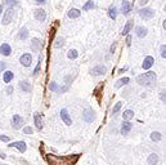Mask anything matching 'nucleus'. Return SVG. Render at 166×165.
<instances>
[{"mask_svg": "<svg viewBox=\"0 0 166 165\" xmlns=\"http://www.w3.org/2000/svg\"><path fill=\"white\" fill-rule=\"evenodd\" d=\"M79 159V155H75L73 157L71 156H55V155H52L49 153L48 155V161L52 165H73Z\"/></svg>", "mask_w": 166, "mask_h": 165, "instance_id": "f257e3e1", "label": "nucleus"}, {"mask_svg": "<svg viewBox=\"0 0 166 165\" xmlns=\"http://www.w3.org/2000/svg\"><path fill=\"white\" fill-rule=\"evenodd\" d=\"M156 80H157V76L155 72H146V73H142L137 78V81L139 85H143V86H155L156 84Z\"/></svg>", "mask_w": 166, "mask_h": 165, "instance_id": "f03ea898", "label": "nucleus"}, {"mask_svg": "<svg viewBox=\"0 0 166 165\" xmlns=\"http://www.w3.org/2000/svg\"><path fill=\"white\" fill-rule=\"evenodd\" d=\"M139 16L144 19H151L155 16V10H152L151 8H143L139 10Z\"/></svg>", "mask_w": 166, "mask_h": 165, "instance_id": "7ed1b4c3", "label": "nucleus"}, {"mask_svg": "<svg viewBox=\"0 0 166 165\" xmlns=\"http://www.w3.org/2000/svg\"><path fill=\"white\" fill-rule=\"evenodd\" d=\"M14 14H16L14 9L8 8V10H6L4 14V18H3V24H8L9 22H12L13 18H14Z\"/></svg>", "mask_w": 166, "mask_h": 165, "instance_id": "20e7f679", "label": "nucleus"}, {"mask_svg": "<svg viewBox=\"0 0 166 165\" xmlns=\"http://www.w3.org/2000/svg\"><path fill=\"white\" fill-rule=\"evenodd\" d=\"M83 117H84V120H85L86 122H91V121L95 120V114H94L93 110L86 108V110L84 111V114H83Z\"/></svg>", "mask_w": 166, "mask_h": 165, "instance_id": "39448f33", "label": "nucleus"}, {"mask_svg": "<svg viewBox=\"0 0 166 165\" xmlns=\"http://www.w3.org/2000/svg\"><path fill=\"white\" fill-rule=\"evenodd\" d=\"M19 62L22 63V66H24V67H29V66H31V63H32V57H31L30 53H26L19 58Z\"/></svg>", "mask_w": 166, "mask_h": 165, "instance_id": "423d86ee", "label": "nucleus"}, {"mask_svg": "<svg viewBox=\"0 0 166 165\" xmlns=\"http://www.w3.org/2000/svg\"><path fill=\"white\" fill-rule=\"evenodd\" d=\"M35 18H36V21H39V22H44L45 18H47V13H45L44 9H36L34 13Z\"/></svg>", "mask_w": 166, "mask_h": 165, "instance_id": "0eeeda50", "label": "nucleus"}, {"mask_svg": "<svg viewBox=\"0 0 166 165\" xmlns=\"http://www.w3.org/2000/svg\"><path fill=\"white\" fill-rule=\"evenodd\" d=\"M12 124H13V128L14 129H19L21 126L23 125V119L19 116V115H14L12 117Z\"/></svg>", "mask_w": 166, "mask_h": 165, "instance_id": "6e6552de", "label": "nucleus"}, {"mask_svg": "<svg viewBox=\"0 0 166 165\" xmlns=\"http://www.w3.org/2000/svg\"><path fill=\"white\" fill-rule=\"evenodd\" d=\"M121 9H122V14L128 16L130 13V10H132V4L128 1V0H122L121 3Z\"/></svg>", "mask_w": 166, "mask_h": 165, "instance_id": "1a4fd4ad", "label": "nucleus"}, {"mask_svg": "<svg viewBox=\"0 0 166 165\" xmlns=\"http://www.w3.org/2000/svg\"><path fill=\"white\" fill-rule=\"evenodd\" d=\"M106 71H107V67H106V66H97V67L91 68V75H94V76L103 75Z\"/></svg>", "mask_w": 166, "mask_h": 165, "instance_id": "9d476101", "label": "nucleus"}, {"mask_svg": "<svg viewBox=\"0 0 166 165\" xmlns=\"http://www.w3.org/2000/svg\"><path fill=\"white\" fill-rule=\"evenodd\" d=\"M153 62H155L153 57H151V55H148V57H146V58H144L142 67H143L144 70H149V68L152 67V65H153Z\"/></svg>", "mask_w": 166, "mask_h": 165, "instance_id": "9b49d317", "label": "nucleus"}, {"mask_svg": "<svg viewBox=\"0 0 166 165\" xmlns=\"http://www.w3.org/2000/svg\"><path fill=\"white\" fill-rule=\"evenodd\" d=\"M61 117H62V120L65 121V124H66V125H71V124H72L71 117L68 116V112H67L66 108H63V110H61Z\"/></svg>", "mask_w": 166, "mask_h": 165, "instance_id": "f8f14e48", "label": "nucleus"}, {"mask_svg": "<svg viewBox=\"0 0 166 165\" xmlns=\"http://www.w3.org/2000/svg\"><path fill=\"white\" fill-rule=\"evenodd\" d=\"M9 147H16V148H18L21 152H24L26 151V143H24L23 141H19V142H13V143H10Z\"/></svg>", "mask_w": 166, "mask_h": 165, "instance_id": "ddd939ff", "label": "nucleus"}, {"mask_svg": "<svg viewBox=\"0 0 166 165\" xmlns=\"http://www.w3.org/2000/svg\"><path fill=\"white\" fill-rule=\"evenodd\" d=\"M132 128H133V124H130L129 121H124L122 125H121V133L124 135L129 134V132L132 130Z\"/></svg>", "mask_w": 166, "mask_h": 165, "instance_id": "4468645a", "label": "nucleus"}, {"mask_svg": "<svg viewBox=\"0 0 166 165\" xmlns=\"http://www.w3.org/2000/svg\"><path fill=\"white\" fill-rule=\"evenodd\" d=\"M0 53L3 55H9L12 53V49H10L9 44H1V47H0Z\"/></svg>", "mask_w": 166, "mask_h": 165, "instance_id": "2eb2a0df", "label": "nucleus"}, {"mask_svg": "<svg viewBox=\"0 0 166 165\" xmlns=\"http://www.w3.org/2000/svg\"><path fill=\"white\" fill-rule=\"evenodd\" d=\"M41 48V43L39 39H32L31 41V49H32V52H39Z\"/></svg>", "mask_w": 166, "mask_h": 165, "instance_id": "dca6fc26", "label": "nucleus"}, {"mask_svg": "<svg viewBox=\"0 0 166 165\" xmlns=\"http://www.w3.org/2000/svg\"><path fill=\"white\" fill-rule=\"evenodd\" d=\"M135 32H137V36L142 39V37H144L147 35V29H146V27H142V26H138Z\"/></svg>", "mask_w": 166, "mask_h": 165, "instance_id": "f3484780", "label": "nucleus"}, {"mask_svg": "<svg viewBox=\"0 0 166 165\" xmlns=\"http://www.w3.org/2000/svg\"><path fill=\"white\" fill-rule=\"evenodd\" d=\"M80 14H81V10L76 9V8H72L68 12V17H70V18H79Z\"/></svg>", "mask_w": 166, "mask_h": 165, "instance_id": "a211bd4d", "label": "nucleus"}, {"mask_svg": "<svg viewBox=\"0 0 166 165\" xmlns=\"http://www.w3.org/2000/svg\"><path fill=\"white\" fill-rule=\"evenodd\" d=\"M35 124H36V126L39 129H43L44 126V122H43V116H40L39 114L35 115Z\"/></svg>", "mask_w": 166, "mask_h": 165, "instance_id": "6ab92c4d", "label": "nucleus"}, {"mask_svg": "<svg viewBox=\"0 0 166 165\" xmlns=\"http://www.w3.org/2000/svg\"><path fill=\"white\" fill-rule=\"evenodd\" d=\"M132 29H133V21H128V23H126V24H125V27L122 29L121 34H122V35H128Z\"/></svg>", "mask_w": 166, "mask_h": 165, "instance_id": "aec40b11", "label": "nucleus"}, {"mask_svg": "<svg viewBox=\"0 0 166 165\" xmlns=\"http://www.w3.org/2000/svg\"><path fill=\"white\" fill-rule=\"evenodd\" d=\"M19 88L23 90V92H30V89H31L30 83L26 81V80H23V81H19Z\"/></svg>", "mask_w": 166, "mask_h": 165, "instance_id": "412c9836", "label": "nucleus"}, {"mask_svg": "<svg viewBox=\"0 0 166 165\" xmlns=\"http://www.w3.org/2000/svg\"><path fill=\"white\" fill-rule=\"evenodd\" d=\"M18 37H19L21 40H26L27 37H29V31H27V29H26V27H22V29H21Z\"/></svg>", "mask_w": 166, "mask_h": 165, "instance_id": "4be33fe9", "label": "nucleus"}, {"mask_svg": "<svg viewBox=\"0 0 166 165\" xmlns=\"http://www.w3.org/2000/svg\"><path fill=\"white\" fill-rule=\"evenodd\" d=\"M157 163H158V156L156 155V153L149 155V157H148V164L149 165H157Z\"/></svg>", "mask_w": 166, "mask_h": 165, "instance_id": "5701e85b", "label": "nucleus"}, {"mask_svg": "<svg viewBox=\"0 0 166 165\" xmlns=\"http://www.w3.org/2000/svg\"><path fill=\"white\" fill-rule=\"evenodd\" d=\"M130 81V79L129 78H122V79H120V80H117V83L115 84V86L116 88H120V86H122V85H126Z\"/></svg>", "mask_w": 166, "mask_h": 165, "instance_id": "b1692460", "label": "nucleus"}, {"mask_svg": "<svg viewBox=\"0 0 166 165\" xmlns=\"http://www.w3.org/2000/svg\"><path fill=\"white\" fill-rule=\"evenodd\" d=\"M108 16L111 17L112 19H116V17H117V9H116L115 6H111V8L108 9Z\"/></svg>", "mask_w": 166, "mask_h": 165, "instance_id": "393cba45", "label": "nucleus"}, {"mask_svg": "<svg viewBox=\"0 0 166 165\" xmlns=\"http://www.w3.org/2000/svg\"><path fill=\"white\" fill-rule=\"evenodd\" d=\"M133 116H134V112H133L132 110H126V111L122 114V117L125 119L126 121L130 120V119H133Z\"/></svg>", "mask_w": 166, "mask_h": 165, "instance_id": "a878e982", "label": "nucleus"}, {"mask_svg": "<svg viewBox=\"0 0 166 165\" xmlns=\"http://www.w3.org/2000/svg\"><path fill=\"white\" fill-rule=\"evenodd\" d=\"M3 79H4L5 83H10L12 81V79H13V72L12 71H5L4 72V78Z\"/></svg>", "mask_w": 166, "mask_h": 165, "instance_id": "bb28decb", "label": "nucleus"}, {"mask_svg": "<svg viewBox=\"0 0 166 165\" xmlns=\"http://www.w3.org/2000/svg\"><path fill=\"white\" fill-rule=\"evenodd\" d=\"M161 138H162V135H161V133H158V132H153L151 134V139L152 141H155V142L161 141Z\"/></svg>", "mask_w": 166, "mask_h": 165, "instance_id": "cd10ccee", "label": "nucleus"}, {"mask_svg": "<svg viewBox=\"0 0 166 165\" xmlns=\"http://www.w3.org/2000/svg\"><path fill=\"white\" fill-rule=\"evenodd\" d=\"M77 55H79V53L75 50V49H71V50L67 53V57H68L70 59H75V58H77Z\"/></svg>", "mask_w": 166, "mask_h": 165, "instance_id": "c85d7f7f", "label": "nucleus"}, {"mask_svg": "<svg viewBox=\"0 0 166 165\" xmlns=\"http://www.w3.org/2000/svg\"><path fill=\"white\" fill-rule=\"evenodd\" d=\"M4 4H6L9 8H12V6L18 5V0H4Z\"/></svg>", "mask_w": 166, "mask_h": 165, "instance_id": "c756f323", "label": "nucleus"}, {"mask_svg": "<svg viewBox=\"0 0 166 165\" xmlns=\"http://www.w3.org/2000/svg\"><path fill=\"white\" fill-rule=\"evenodd\" d=\"M93 8H94V1H91V0H89V1H88L86 4L83 6L84 10H90V9H93Z\"/></svg>", "mask_w": 166, "mask_h": 165, "instance_id": "7c9ffc66", "label": "nucleus"}, {"mask_svg": "<svg viewBox=\"0 0 166 165\" xmlns=\"http://www.w3.org/2000/svg\"><path fill=\"white\" fill-rule=\"evenodd\" d=\"M121 106H122V102H117L115 104V107L112 108V114H117V112L120 111V108H121Z\"/></svg>", "mask_w": 166, "mask_h": 165, "instance_id": "2f4dec72", "label": "nucleus"}, {"mask_svg": "<svg viewBox=\"0 0 166 165\" xmlns=\"http://www.w3.org/2000/svg\"><path fill=\"white\" fill-rule=\"evenodd\" d=\"M63 44H65V39H63V37H58V39H57V43L54 44V47H55V48H59V47H62Z\"/></svg>", "mask_w": 166, "mask_h": 165, "instance_id": "473e14b6", "label": "nucleus"}, {"mask_svg": "<svg viewBox=\"0 0 166 165\" xmlns=\"http://www.w3.org/2000/svg\"><path fill=\"white\" fill-rule=\"evenodd\" d=\"M49 89L50 90H59V88L57 85V83H50L49 84Z\"/></svg>", "mask_w": 166, "mask_h": 165, "instance_id": "72a5a7b5", "label": "nucleus"}, {"mask_svg": "<svg viewBox=\"0 0 166 165\" xmlns=\"http://www.w3.org/2000/svg\"><path fill=\"white\" fill-rule=\"evenodd\" d=\"M161 57L162 58H166V47H165V44L161 47Z\"/></svg>", "mask_w": 166, "mask_h": 165, "instance_id": "f704fd0d", "label": "nucleus"}, {"mask_svg": "<svg viewBox=\"0 0 166 165\" xmlns=\"http://www.w3.org/2000/svg\"><path fill=\"white\" fill-rule=\"evenodd\" d=\"M23 132L26 133V134H32L34 130H32V128H30V126H26V128L23 129Z\"/></svg>", "mask_w": 166, "mask_h": 165, "instance_id": "c9c22d12", "label": "nucleus"}, {"mask_svg": "<svg viewBox=\"0 0 166 165\" xmlns=\"http://www.w3.org/2000/svg\"><path fill=\"white\" fill-rule=\"evenodd\" d=\"M0 141L3 142H9V138L6 135H0Z\"/></svg>", "mask_w": 166, "mask_h": 165, "instance_id": "e433bc0d", "label": "nucleus"}, {"mask_svg": "<svg viewBox=\"0 0 166 165\" xmlns=\"http://www.w3.org/2000/svg\"><path fill=\"white\" fill-rule=\"evenodd\" d=\"M4 68H5V62H0V72L4 71Z\"/></svg>", "mask_w": 166, "mask_h": 165, "instance_id": "4c0bfd02", "label": "nucleus"}, {"mask_svg": "<svg viewBox=\"0 0 166 165\" xmlns=\"http://www.w3.org/2000/svg\"><path fill=\"white\" fill-rule=\"evenodd\" d=\"M160 98H161V101H164V102H165V90H161Z\"/></svg>", "mask_w": 166, "mask_h": 165, "instance_id": "58836bf2", "label": "nucleus"}, {"mask_svg": "<svg viewBox=\"0 0 166 165\" xmlns=\"http://www.w3.org/2000/svg\"><path fill=\"white\" fill-rule=\"evenodd\" d=\"M39 70H40V61H39V65L36 66V68H35V71H34V75H36V73L39 72Z\"/></svg>", "mask_w": 166, "mask_h": 165, "instance_id": "ea45409f", "label": "nucleus"}, {"mask_svg": "<svg viewBox=\"0 0 166 165\" xmlns=\"http://www.w3.org/2000/svg\"><path fill=\"white\" fill-rule=\"evenodd\" d=\"M35 1H36L37 4H45V3H47V0H35Z\"/></svg>", "mask_w": 166, "mask_h": 165, "instance_id": "a19ab883", "label": "nucleus"}, {"mask_svg": "<svg viewBox=\"0 0 166 165\" xmlns=\"http://www.w3.org/2000/svg\"><path fill=\"white\" fill-rule=\"evenodd\" d=\"M147 3H148V0H140V1H139V4H140V5H146Z\"/></svg>", "mask_w": 166, "mask_h": 165, "instance_id": "79ce46f5", "label": "nucleus"}, {"mask_svg": "<svg viewBox=\"0 0 166 165\" xmlns=\"http://www.w3.org/2000/svg\"><path fill=\"white\" fill-rule=\"evenodd\" d=\"M130 43H132V36H128V39H126V44L130 45Z\"/></svg>", "mask_w": 166, "mask_h": 165, "instance_id": "37998d69", "label": "nucleus"}, {"mask_svg": "<svg viewBox=\"0 0 166 165\" xmlns=\"http://www.w3.org/2000/svg\"><path fill=\"white\" fill-rule=\"evenodd\" d=\"M12 92H13V88L9 86V88H8V93H12Z\"/></svg>", "mask_w": 166, "mask_h": 165, "instance_id": "c03bdc74", "label": "nucleus"}, {"mask_svg": "<svg viewBox=\"0 0 166 165\" xmlns=\"http://www.w3.org/2000/svg\"><path fill=\"white\" fill-rule=\"evenodd\" d=\"M1 12H3V5L0 4V14H1Z\"/></svg>", "mask_w": 166, "mask_h": 165, "instance_id": "a18cd8bd", "label": "nucleus"}, {"mask_svg": "<svg viewBox=\"0 0 166 165\" xmlns=\"http://www.w3.org/2000/svg\"><path fill=\"white\" fill-rule=\"evenodd\" d=\"M0 165H6V164H0Z\"/></svg>", "mask_w": 166, "mask_h": 165, "instance_id": "49530a36", "label": "nucleus"}]
</instances>
